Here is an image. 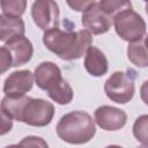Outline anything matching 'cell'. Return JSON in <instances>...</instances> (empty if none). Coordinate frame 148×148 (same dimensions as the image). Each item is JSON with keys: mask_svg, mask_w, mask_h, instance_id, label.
<instances>
[{"mask_svg": "<svg viewBox=\"0 0 148 148\" xmlns=\"http://www.w3.org/2000/svg\"><path fill=\"white\" fill-rule=\"evenodd\" d=\"M54 116V106L43 98L27 96L18 121L35 127H44L51 123Z\"/></svg>", "mask_w": 148, "mask_h": 148, "instance_id": "cell-5", "label": "cell"}, {"mask_svg": "<svg viewBox=\"0 0 148 148\" xmlns=\"http://www.w3.org/2000/svg\"><path fill=\"white\" fill-rule=\"evenodd\" d=\"M140 97H141L142 102L146 105H148V80L145 81L140 87Z\"/></svg>", "mask_w": 148, "mask_h": 148, "instance_id": "cell-23", "label": "cell"}, {"mask_svg": "<svg viewBox=\"0 0 148 148\" xmlns=\"http://www.w3.org/2000/svg\"><path fill=\"white\" fill-rule=\"evenodd\" d=\"M82 25L94 35H102L110 30L112 16L106 14L98 2L92 1L91 5L82 13Z\"/></svg>", "mask_w": 148, "mask_h": 148, "instance_id": "cell-7", "label": "cell"}, {"mask_svg": "<svg viewBox=\"0 0 148 148\" xmlns=\"http://www.w3.org/2000/svg\"><path fill=\"white\" fill-rule=\"evenodd\" d=\"M92 1H67L68 6L73 9V10H76V12H84L90 5H91Z\"/></svg>", "mask_w": 148, "mask_h": 148, "instance_id": "cell-22", "label": "cell"}, {"mask_svg": "<svg viewBox=\"0 0 148 148\" xmlns=\"http://www.w3.org/2000/svg\"><path fill=\"white\" fill-rule=\"evenodd\" d=\"M136 148H148V145H141V146H139Z\"/></svg>", "mask_w": 148, "mask_h": 148, "instance_id": "cell-27", "label": "cell"}, {"mask_svg": "<svg viewBox=\"0 0 148 148\" xmlns=\"http://www.w3.org/2000/svg\"><path fill=\"white\" fill-rule=\"evenodd\" d=\"M95 121L102 130L118 131L125 126L127 114L121 109L110 105H102L95 111Z\"/></svg>", "mask_w": 148, "mask_h": 148, "instance_id": "cell-9", "label": "cell"}, {"mask_svg": "<svg viewBox=\"0 0 148 148\" xmlns=\"http://www.w3.org/2000/svg\"><path fill=\"white\" fill-rule=\"evenodd\" d=\"M104 91L109 99L118 104L130 102L135 92V72L117 71L104 83Z\"/></svg>", "mask_w": 148, "mask_h": 148, "instance_id": "cell-3", "label": "cell"}, {"mask_svg": "<svg viewBox=\"0 0 148 148\" xmlns=\"http://www.w3.org/2000/svg\"><path fill=\"white\" fill-rule=\"evenodd\" d=\"M105 148H123V147L118 146V145H110V146H106Z\"/></svg>", "mask_w": 148, "mask_h": 148, "instance_id": "cell-25", "label": "cell"}, {"mask_svg": "<svg viewBox=\"0 0 148 148\" xmlns=\"http://www.w3.org/2000/svg\"><path fill=\"white\" fill-rule=\"evenodd\" d=\"M2 46L7 49L12 57L13 67H18L21 65L27 64L28 61H30L34 53L32 43L24 36L15 37L6 42Z\"/></svg>", "mask_w": 148, "mask_h": 148, "instance_id": "cell-11", "label": "cell"}, {"mask_svg": "<svg viewBox=\"0 0 148 148\" xmlns=\"http://www.w3.org/2000/svg\"><path fill=\"white\" fill-rule=\"evenodd\" d=\"M27 7V1L24 0H2L1 8L3 15L20 16L24 13Z\"/></svg>", "mask_w": 148, "mask_h": 148, "instance_id": "cell-17", "label": "cell"}, {"mask_svg": "<svg viewBox=\"0 0 148 148\" xmlns=\"http://www.w3.org/2000/svg\"><path fill=\"white\" fill-rule=\"evenodd\" d=\"M91 43V34L86 29L74 31L71 28L61 29L57 27L45 31L43 35L45 47L62 60L80 59L83 54H87Z\"/></svg>", "mask_w": 148, "mask_h": 148, "instance_id": "cell-1", "label": "cell"}, {"mask_svg": "<svg viewBox=\"0 0 148 148\" xmlns=\"http://www.w3.org/2000/svg\"><path fill=\"white\" fill-rule=\"evenodd\" d=\"M34 74L28 69L10 73L3 83V92L7 97H21L28 92L34 84Z\"/></svg>", "mask_w": 148, "mask_h": 148, "instance_id": "cell-8", "label": "cell"}, {"mask_svg": "<svg viewBox=\"0 0 148 148\" xmlns=\"http://www.w3.org/2000/svg\"><path fill=\"white\" fill-rule=\"evenodd\" d=\"M59 6L52 0H37L31 6V16L35 24L44 30L59 27Z\"/></svg>", "mask_w": 148, "mask_h": 148, "instance_id": "cell-6", "label": "cell"}, {"mask_svg": "<svg viewBox=\"0 0 148 148\" xmlns=\"http://www.w3.org/2000/svg\"><path fill=\"white\" fill-rule=\"evenodd\" d=\"M84 68L92 76H103L109 68L105 54L99 49L91 46L84 58Z\"/></svg>", "mask_w": 148, "mask_h": 148, "instance_id": "cell-13", "label": "cell"}, {"mask_svg": "<svg viewBox=\"0 0 148 148\" xmlns=\"http://www.w3.org/2000/svg\"><path fill=\"white\" fill-rule=\"evenodd\" d=\"M34 77L37 87L47 92L64 81L60 68L52 61H43L39 64L35 69Z\"/></svg>", "mask_w": 148, "mask_h": 148, "instance_id": "cell-10", "label": "cell"}, {"mask_svg": "<svg viewBox=\"0 0 148 148\" xmlns=\"http://www.w3.org/2000/svg\"><path fill=\"white\" fill-rule=\"evenodd\" d=\"M101 8L109 14L110 16H114L121 10L132 8V3L130 1H114V0H102L98 2Z\"/></svg>", "mask_w": 148, "mask_h": 148, "instance_id": "cell-18", "label": "cell"}, {"mask_svg": "<svg viewBox=\"0 0 148 148\" xmlns=\"http://www.w3.org/2000/svg\"><path fill=\"white\" fill-rule=\"evenodd\" d=\"M24 148H49L47 142L40 138V136H36V135H29L25 136L21 140L20 142Z\"/></svg>", "mask_w": 148, "mask_h": 148, "instance_id": "cell-19", "label": "cell"}, {"mask_svg": "<svg viewBox=\"0 0 148 148\" xmlns=\"http://www.w3.org/2000/svg\"><path fill=\"white\" fill-rule=\"evenodd\" d=\"M5 148H24L21 143H17V145H9V146H6Z\"/></svg>", "mask_w": 148, "mask_h": 148, "instance_id": "cell-24", "label": "cell"}, {"mask_svg": "<svg viewBox=\"0 0 148 148\" xmlns=\"http://www.w3.org/2000/svg\"><path fill=\"white\" fill-rule=\"evenodd\" d=\"M127 58L136 67H148V50L141 42L128 44Z\"/></svg>", "mask_w": 148, "mask_h": 148, "instance_id": "cell-14", "label": "cell"}, {"mask_svg": "<svg viewBox=\"0 0 148 148\" xmlns=\"http://www.w3.org/2000/svg\"><path fill=\"white\" fill-rule=\"evenodd\" d=\"M0 60H1V73H5L7 69L13 67L12 57H10L9 52L7 51V49L3 46H1V49H0Z\"/></svg>", "mask_w": 148, "mask_h": 148, "instance_id": "cell-20", "label": "cell"}, {"mask_svg": "<svg viewBox=\"0 0 148 148\" xmlns=\"http://www.w3.org/2000/svg\"><path fill=\"white\" fill-rule=\"evenodd\" d=\"M133 135L142 145H148V114H142L135 119Z\"/></svg>", "mask_w": 148, "mask_h": 148, "instance_id": "cell-16", "label": "cell"}, {"mask_svg": "<svg viewBox=\"0 0 148 148\" xmlns=\"http://www.w3.org/2000/svg\"><path fill=\"white\" fill-rule=\"evenodd\" d=\"M113 25L117 35L130 44L140 42L146 35L145 20L132 8L116 14L113 16Z\"/></svg>", "mask_w": 148, "mask_h": 148, "instance_id": "cell-4", "label": "cell"}, {"mask_svg": "<svg viewBox=\"0 0 148 148\" xmlns=\"http://www.w3.org/2000/svg\"><path fill=\"white\" fill-rule=\"evenodd\" d=\"M58 136L71 145L89 142L96 134V126L91 116L84 111H72L64 114L56 127Z\"/></svg>", "mask_w": 148, "mask_h": 148, "instance_id": "cell-2", "label": "cell"}, {"mask_svg": "<svg viewBox=\"0 0 148 148\" xmlns=\"http://www.w3.org/2000/svg\"><path fill=\"white\" fill-rule=\"evenodd\" d=\"M47 95L56 103H58L60 105H66L72 102L74 92H73L72 87L68 84V82L64 80L58 87H56L53 90L49 91Z\"/></svg>", "mask_w": 148, "mask_h": 148, "instance_id": "cell-15", "label": "cell"}, {"mask_svg": "<svg viewBox=\"0 0 148 148\" xmlns=\"http://www.w3.org/2000/svg\"><path fill=\"white\" fill-rule=\"evenodd\" d=\"M145 8H146V13H147V15H148V2L146 3V6H145Z\"/></svg>", "mask_w": 148, "mask_h": 148, "instance_id": "cell-28", "label": "cell"}, {"mask_svg": "<svg viewBox=\"0 0 148 148\" xmlns=\"http://www.w3.org/2000/svg\"><path fill=\"white\" fill-rule=\"evenodd\" d=\"M143 44H145V46H146L147 50H148V35L146 36V38H145V43H143Z\"/></svg>", "mask_w": 148, "mask_h": 148, "instance_id": "cell-26", "label": "cell"}, {"mask_svg": "<svg viewBox=\"0 0 148 148\" xmlns=\"http://www.w3.org/2000/svg\"><path fill=\"white\" fill-rule=\"evenodd\" d=\"M24 22L20 16L0 15V39L6 43L15 37L24 36Z\"/></svg>", "mask_w": 148, "mask_h": 148, "instance_id": "cell-12", "label": "cell"}, {"mask_svg": "<svg viewBox=\"0 0 148 148\" xmlns=\"http://www.w3.org/2000/svg\"><path fill=\"white\" fill-rule=\"evenodd\" d=\"M12 127H13V119L7 114H5L3 112H1V132H0L1 135L9 132Z\"/></svg>", "mask_w": 148, "mask_h": 148, "instance_id": "cell-21", "label": "cell"}]
</instances>
